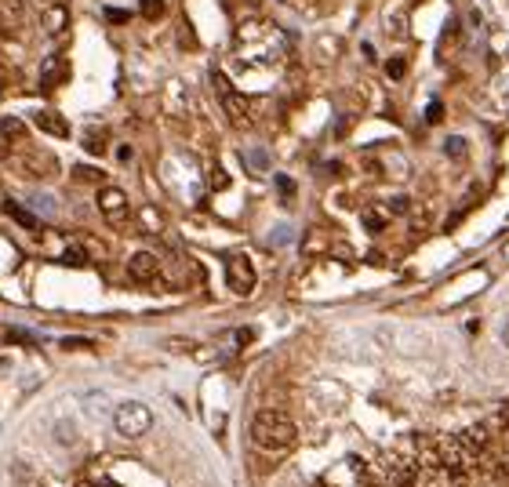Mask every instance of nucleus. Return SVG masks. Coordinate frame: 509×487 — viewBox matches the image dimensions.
Listing matches in <instances>:
<instances>
[{
  "mask_svg": "<svg viewBox=\"0 0 509 487\" xmlns=\"http://www.w3.org/2000/svg\"><path fill=\"white\" fill-rule=\"evenodd\" d=\"M364 222H368L371 233H378L382 226H386V215H382V211H375V207H368V211H364Z\"/></svg>",
  "mask_w": 509,
  "mask_h": 487,
  "instance_id": "obj_16",
  "label": "nucleus"
},
{
  "mask_svg": "<svg viewBox=\"0 0 509 487\" xmlns=\"http://www.w3.org/2000/svg\"><path fill=\"white\" fill-rule=\"evenodd\" d=\"M66 22H70V11L62 8V4L48 8V15H44V26H48V33H51V37H62V33H66Z\"/></svg>",
  "mask_w": 509,
  "mask_h": 487,
  "instance_id": "obj_10",
  "label": "nucleus"
},
{
  "mask_svg": "<svg viewBox=\"0 0 509 487\" xmlns=\"http://www.w3.org/2000/svg\"><path fill=\"white\" fill-rule=\"evenodd\" d=\"M0 37H4V40L11 37V26H8V18H4V15H0Z\"/></svg>",
  "mask_w": 509,
  "mask_h": 487,
  "instance_id": "obj_26",
  "label": "nucleus"
},
{
  "mask_svg": "<svg viewBox=\"0 0 509 487\" xmlns=\"http://www.w3.org/2000/svg\"><path fill=\"white\" fill-rule=\"evenodd\" d=\"M142 226L150 229V233H157V229L164 226V215H160L157 207H146V211H142Z\"/></svg>",
  "mask_w": 509,
  "mask_h": 487,
  "instance_id": "obj_15",
  "label": "nucleus"
},
{
  "mask_svg": "<svg viewBox=\"0 0 509 487\" xmlns=\"http://www.w3.org/2000/svg\"><path fill=\"white\" fill-rule=\"evenodd\" d=\"M440 117H444V105H440V102H430V113H426V120H430V124H437Z\"/></svg>",
  "mask_w": 509,
  "mask_h": 487,
  "instance_id": "obj_21",
  "label": "nucleus"
},
{
  "mask_svg": "<svg viewBox=\"0 0 509 487\" xmlns=\"http://www.w3.org/2000/svg\"><path fill=\"white\" fill-rule=\"evenodd\" d=\"M164 11H167V0H138V15L150 18V22H157Z\"/></svg>",
  "mask_w": 509,
  "mask_h": 487,
  "instance_id": "obj_13",
  "label": "nucleus"
},
{
  "mask_svg": "<svg viewBox=\"0 0 509 487\" xmlns=\"http://www.w3.org/2000/svg\"><path fill=\"white\" fill-rule=\"evenodd\" d=\"M95 204H98V211H102V215L110 219L113 226H120V222L127 219V193H124V189H117V186H102L98 197H95Z\"/></svg>",
  "mask_w": 509,
  "mask_h": 487,
  "instance_id": "obj_4",
  "label": "nucleus"
},
{
  "mask_svg": "<svg viewBox=\"0 0 509 487\" xmlns=\"http://www.w3.org/2000/svg\"><path fill=\"white\" fill-rule=\"evenodd\" d=\"M277 186H281V193H284L288 200L295 197V182H291V178H284V175H281V178H277Z\"/></svg>",
  "mask_w": 509,
  "mask_h": 487,
  "instance_id": "obj_22",
  "label": "nucleus"
},
{
  "mask_svg": "<svg viewBox=\"0 0 509 487\" xmlns=\"http://www.w3.org/2000/svg\"><path fill=\"white\" fill-rule=\"evenodd\" d=\"M505 255H509V247H505Z\"/></svg>",
  "mask_w": 509,
  "mask_h": 487,
  "instance_id": "obj_31",
  "label": "nucleus"
},
{
  "mask_svg": "<svg viewBox=\"0 0 509 487\" xmlns=\"http://www.w3.org/2000/svg\"><path fill=\"white\" fill-rule=\"evenodd\" d=\"M251 440L259 443L262 451H288L291 443L299 440V426H295V418L288 411L266 408L251 422Z\"/></svg>",
  "mask_w": 509,
  "mask_h": 487,
  "instance_id": "obj_1",
  "label": "nucleus"
},
{
  "mask_svg": "<svg viewBox=\"0 0 509 487\" xmlns=\"http://www.w3.org/2000/svg\"><path fill=\"white\" fill-rule=\"evenodd\" d=\"M502 342L509 346V324H505V331H502Z\"/></svg>",
  "mask_w": 509,
  "mask_h": 487,
  "instance_id": "obj_29",
  "label": "nucleus"
},
{
  "mask_svg": "<svg viewBox=\"0 0 509 487\" xmlns=\"http://www.w3.org/2000/svg\"><path fill=\"white\" fill-rule=\"evenodd\" d=\"M229 178H226V171H222V167H215V175H211V186H226Z\"/></svg>",
  "mask_w": 509,
  "mask_h": 487,
  "instance_id": "obj_23",
  "label": "nucleus"
},
{
  "mask_svg": "<svg viewBox=\"0 0 509 487\" xmlns=\"http://www.w3.org/2000/svg\"><path fill=\"white\" fill-rule=\"evenodd\" d=\"M389 211H408V200H404V197H397V200H389Z\"/></svg>",
  "mask_w": 509,
  "mask_h": 487,
  "instance_id": "obj_24",
  "label": "nucleus"
},
{
  "mask_svg": "<svg viewBox=\"0 0 509 487\" xmlns=\"http://www.w3.org/2000/svg\"><path fill=\"white\" fill-rule=\"evenodd\" d=\"M33 124H37L44 135H55V138H66V135H70L66 117L55 113V110H37V113H33Z\"/></svg>",
  "mask_w": 509,
  "mask_h": 487,
  "instance_id": "obj_9",
  "label": "nucleus"
},
{
  "mask_svg": "<svg viewBox=\"0 0 509 487\" xmlns=\"http://www.w3.org/2000/svg\"><path fill=\"white\" fill-rule=\"evenodd\" d=\"M244 164L251 167L254 175H266V171H269V153H266V150H247V153H244Z\"/></svg>",
  "mask_w": 509,
  "mask_h": 487,
  "instance_id": "obj_12",
  "label": "nucleus"
},
{
  "mask_svg": "<svg viewBox=\"0 0 509 487\" xmlns=\"http://www.w3.org/2000/svg\"><path fill=\"white\" fill-rule=\"evenodd\" d=\"M62 349H91L88 338H62Z\"/></svg>",
  "mask_w": 509,
  "mask_h": 487,
  "instance_id": "obj_19",
  "label": "nucleus"
},
{
  "mask_svg": "<svg viewBox=\"0 0 509 487\" xmlns=\"http://www.w3.org/2000/svg\"><path fill=\"white\" fill-rule=\"evenodd\" d=\"M386 73H389V77H404V73H408V62H404V58H389V62H386Z\"/></svg>",
  "mask_w": 509,
  "mask_h": 487,
  "instance_id": "obj_17",
  "label": "nucleus"
},
{
  "mask_svg": "<svg viewBox=\"0 0 509 487\" xmlns=\"http://www.w3.org/2000/svg\"><path fill=\"white\" fill-rule=\"evenodd\" d=\"M237 338H240V342H251V338H254V331H251V327H244V331H237Z\"/></svg>",
  "mask_w": 509,
  "mask_h": 487,
  "instance_id": "obj_28",
  "label": "nucleus"
},
{
  "mask_svg": "<svg viewBox=\"0 0 509 487\" xmlns=\"http://www.w3.org/2000/svg\"><path fill=\"white\" fill-rule=\"evenodd\" d=\"M127 273H131L135 280H153L160 273V259L153 255V251H138V255L127 259Z\"/></svg>",
  "mask_w": 509,
  "mask_h": 487,
  "instance_id": "obj_7",
  "label": "nucleus"
},
{
  "mask_svg": "<svg viewBox=\"0 0 509 487\" xmlns=\"http://www.w3.org/2000/svg\"><path fill=\"white\" fill-rule=\"evenodd\" d=\"M211 84H215V95H219V102H222L226 117L233 120V128H247V124H251V105H247V98L233 91V84H229L226 73H219V70L211 73Z\"/></svg>",
  "mask_w": 509,
  "mask_h": 487,
  "instance_id": "obj_3",
  "label": "nucleus"
},
{
  "mask_svg": "<svg viewBox=\"0 0 509 487\" xmlns=\"http://www.w3.org/2000/svg\"><path fill=\"white\" fill-rule=\"evenodd\" d=\"M22 138H26V124L18 117H4V120H0V157H8Z\"/></svg>",
  "mask_w": 509,
  "mask_h": 487,
  "instance_id": "obj_8",
  "label": "nucleus"
},
{
  "mask_svg": "<svg viewBox=\"0 0 509 487\" xmlns=\"http://www.w3.org/2000/svg\"><path fill=\"white\" fill-rule=\"evenodd\" d=\"M105 18H110V22H127V18H131V15H127V11H120V8H105Z\"/></svg>",
  "mask_w": 509,
  "mask_h": 487,
  "instance_id": "obj_20",
  "label": "nucleus"
},
{
  "mask_svg": "<svg viewBox=\"0 0 509 487\" xmlns=\"http://www.w3.org/2000/svg\"><path fill=\"white\" fill-rule=\"evenodd\" d=\"M4 91H8V88H4V77H0V98H4Z\"/></svg>",
  "mask_w": 509,
  "mask_h": 487,
  "instance_id": "obj_30",
  "label": "nucleus"
},
{
  "mask_svg": "<svg viewBox=\"0 0 509 487\" xmlns=\"http://www.w3.org/2000/svg\"><path fill=\"white\" fill-rule=\"evenodd\" d=\"M66 80H70V62H66V55H51V58L44 62V70H40V88L55 91V88H62Z\"/></svg>",
  "mask_w": 509,
  "mask_h": 487,
  "instance_id": "obj_6",
  "label": "nucleus"
},
{
  "mask_svg": "<svg viewBox=\"0 0 509 487\" xmlns=\"http://www.w3.org/2000/svg\"><path fill=\"white\" fill-rule=\"evenodd\" d=\"M291 240V233L288 229H281V233H273V244H288Z\"/></svg>",
  "mask_w": 509,
  "mask_h": 487,
  "instance_id": "obj_25",
  "label": "nucleus"
},
{
  "mask_svg": "<svg viewBox=\"0 0 509 487\" xmlns=\"http://www.w3.org/2000/svg\"><path fill=\"white\" fill-rule=\"evenodd\" d=\"M4 211H8V215L18 222V226H22V229H40V222H37V215H30V211L22 207V204H15V200H8L4 204Z\"/></svg>",
  "mask_w": 509,
  "mask_h": 487,
  "instance_id": "obj_11",
  "label": "nucleus"
},
{
  "mask_svg": "<svg viewBox=\"0 0 509 487\" xmlns=\"http://www.w3.org/2000/svg\"><path fill=\"white\" fill-rule=\"evenodd\" d=\"M448 157H465V138H448Z\"/></svg>",
  "mask_w": 509,
  "mask_h": 487,
  "instance_id": "obj_18",
  "label": "nucleus"
},
{
  "mask_svg": "<svg viewBox=\"0 0 509 487\" xmlns=\"http://www.w3.org/2000/svg\"><path fill=\"white\" fill-rule=\"evenodd\" d=\"M66 262H77V266H84V255H80V251L73 247V251H70V255H66Z\"/></svg>",
  "mask_w": 509,
  "mask_h": 487,
  "instance_id": "obj_27",
  "label": "nucleus"
},
{
  "mask_svg": "<svg viewBox=\"0 0 509 487\" xmlns=\"http://www.w3.org/2000/svg\"><path fill=\"white\" fill-rule=\"evenodd\" d=\"M73 178H77V182H102V171H95V167H88V164H77V167H73Z\"/></svg>",
  "mask_w": 509,
  "mask_h": 487,
  "instance_id": "obj_14",
  "label": "nucleus"
},
{
  "mask_svg": "<svg viewBox=\"0 0 509 487\" xmlns=\"http://www.w3.org/2000/svg\"><path fill=\"white\" fill-rule=\"evenodd\" d=\"M226 280L237 294H251L254 291V269L244 255H229L226 259Z\"/></svg>",
  "mask_w": 509,
  "mask_h": 487,
  "instance_id": "obj_5",
  "label": "nucleus"
},
{
  "mask_svg": "<svg viewBox=\"0 0 509 487\" xmlns=\"http://www.w3.org/2000/svg\"><path fill=\"white\" fill-rule=\"evenodd\" d=\"M113 426H117L120 436H131V440L146 436V433H150V426H153V411L146 404H138V400H127V404H120L113 411Z\"/></svg>",
  "mask_w": 509,
  "mask_h": 487,
  "instance_id": "obj_2",
  "label": "nucleus"
}]
</instances>
